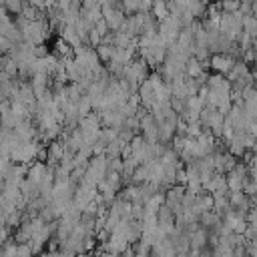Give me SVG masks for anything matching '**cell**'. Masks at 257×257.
I'll return each mask as SVG.
<instances>
[{
	"label": "cell",
	"mask_w": 257,
	"mask_h": 257,
	"mask_svg": "<svg viewBox=\"0 0 257 257\" xmlns=\"http://www.w3.org/2000/svg\"><path fill=\"white\" fill-rule=\"evenodd\" d=\"M233 64H235V58L229 54H213L211 56V68L221 76H227V72L231 70Z\"/></svg>",
	"instance_id": "1"
}]
</instances>
